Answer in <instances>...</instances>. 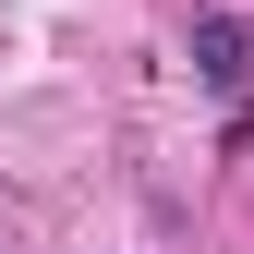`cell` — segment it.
<instances>
[{
    "mask_svg": "<svg viewBox=\"0 0 254 254\" xmlns=\"http://www.w3.org/2000/svg\"><path fill=\"white\" fill-rule=\"evenodd\" d=\"M242 73H254V24L242 12H194V85L242 97Z\"/></svg>",
    "mask_w": 254,
    "mask_h": 254,
    "instance_id": "1",
    "label": "cell"
}]
</instances>
